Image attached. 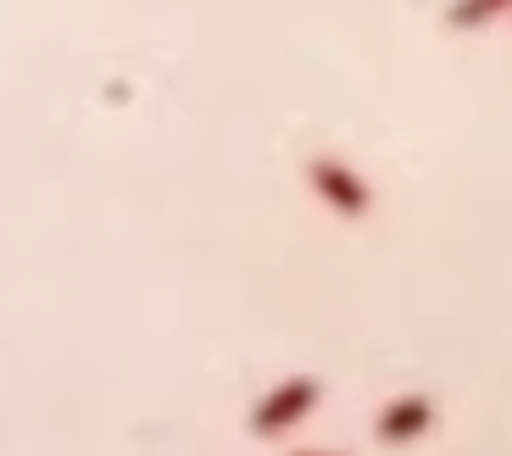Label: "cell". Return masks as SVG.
I'll use <instances>...</instances> for the list:
<instances>
[{
	"instance_id": "2",
	"label": "cell",
	"mask_w": 512,
	"mask_h": 456,
	"mask_svg": "<svg viewBox=\"0 0 512 456\" xmlns=\"http://www.w3.org/2000/svg\"><path fill=\"white\" fill-rule=\"evenodd\" d=\"M318 395H323L318 379H284L279 390H268L262 401H256L251 434H284V429H295V423L318 406Z\"/></svg>"
},
{
	"instance_id": "1",
	"label": "cell",
	"mask_w": 512,
	"mask_h": 456,
	"mask_svg": "<svg viewBox=\"0 0 512 456\" xmlns=\"http://www.w3.org/2000/svg\"><path fill=\"white\" fill-rule=\"evenodd\" d=\"M307 184H312V195H318L334 217H351V223H357V217L373 212L368 178H362L351 162H340V156H312V162H307Z\"/></svg>"
},
{
	"instance_id": "4",
	"label": "cell",
	"mask_w": 512,
	"mask_h": 456,
	"mask_svg": "<svg viewBox=\"0 0 512 456\" xmlns=\"http://www.w3.org/2000/svg\"><path fill=\"white\" fill-rule=\"evenodd\" d=\"M496 17H512V0H451L446 6V28H457V34H474Z\"/></svg>"
},
{
	"instance_id": "3",
	"label": "cell",
	"mask_w": 512,
	"mask_h": 456,
	"mask_svg": "<svg viewBox=\"0 0 512 456\" xmlns=\"http://www.w3.org/2000/svg\"><path fill=\"white\" fill-rule=\"evenodd\" d=\"M429 429H435V401H423V395H401V401H390L379 412V423H373V434H379L384 445H412V440H423Z\"/></svg>"
}]
</instances>
